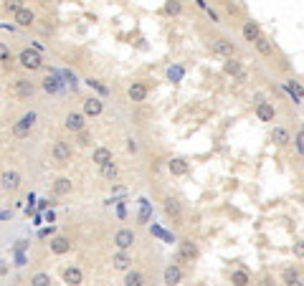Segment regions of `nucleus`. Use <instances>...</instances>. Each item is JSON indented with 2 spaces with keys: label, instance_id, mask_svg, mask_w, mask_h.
Returning <instances> with one entry per match:
<instances>
[{
  "label": "nucleus",
  "instance_id": "nucleus-1",
  "mask_svg": "<svg viewBox=\"0 0 304 286\" xmlns=\"http://www.w3.org/2000/svg\"><path fill=\"white\" fill-rule=\"evenodd\" d=\"M18 63L23 66V69H28V71L43 69V58H41L38 48H23V51L18 53Z\"/></svg>",
  "mask_w": 304,
  "mask_h": 286
},
{
  "label": "nucleus",
  "instance_id": "nucleus-2",
  "mask_svg": "<svg viewBox=\"0 0 304 286\" xmlns=\"http://www.w3.org/2000/svg\"><path fill=\"white\" fill-rule=\"evenodd\" d=\"M33 124H36V112H28V114H23V117H20V119L13 124V135L20 137V140L28 137L31 129H33Z\"/></svg>",
  "mask_w": 304,
  "mask_h": 286
},
{
  "label": "nucleus",
  "instance_id": "nucleus-3",
  "mask_svg": "<svg viewBox=\"0 0 304 286\" xmlns=\"http://www.w3.org/2000/svg\"><path fill=\"white\" fill-rule=\"evenodd\" d=\"M51 155H53V160L58 162V165H69L71 162V155H74V152H71V144L69 142H53V147H51Z\"/></svg>",
  "mask_w": 304,
  "mask_h": 286
},
{
  "label": "nucleus",
  "instance_id": "nucleus-4",
  "mask_svg": "<svg viewBox=\"0 0 304 286\" xmlns=\"http://www.w3.org/2000/svg\"><path fill=\"white\" fill-rule=\"evenodd\" d=\"M210 48H213L215 56H226V58H233V53H236L233 41H228V38H215V41L210 43Z\"/></svg>",
  "mask_w": 304,
  "mask_h": 286
},
{
  "label": "nucleus",
  "instance_id": "nucleus-5",
  "mask_svg": "<svg viewBox=\"0 0 304 286\" xmlns=\"http://www.w3.org/2000/svg\"><path fill=\"white\" fill-rule=\"evenodd\" d=\"M114 246H117L119 251H129V248L135 246V231H129V228L117 231V233H114Z\"/></svg>",
  "mask_w": 304,
  "mask_h": 286
},
{
  "label": "nucleus",
  "instance_id": "nucleus-6",
  "mask_svg": "<svg viewBox=\"0 0 304 286\" xmlns=\"http://www.w3.org/2000/svg\"><path fill=\"white\" fill-rule=\"evenodd\" d=\"M195 258H198V246H195L193 240H180L178 261H183V263H193Z\"/></svg>",
  "mask_w": 304,
  "mask_h": 286
},
{
  "label": "nucleus",
  "instance_id": "nucleus-7",
  "mask_svg": "<svg viewBox=\"0 0 304 286\" xmlns=\"http://www.w3.org/2000/svg\"><path fill=\"white\" fill-rule=\"evenodd\" d=\"M162 208H165V215L170 218L172 223H180V221H183V205L175 200V197H165Z\"/></svg>",
  "mask_w": 304,
  "mask_h": 286
},
{
  "label": "nucleus",
  "instance_id": "nucleus-8",
  "mask_svg": "<svg viewBox=\"0 0 304 286\" xmlns=\"http://www.w3.org/2000/svg\"><path fill=\"white\" fill-rule=\"evenodd\" d=\"M0 188L8 190V192H15V190L20 188V172H15V170H5V172H3V178H0Z\"/></svg>",
  "mask_w": 304,
  "mask_h": 286
},
{
  "label": "nucleus",
  "instance_id": "nucleus-9",
  "mask_svg": "<svg viewBox=\"0 0 304 286\" xmlns=\"http://www.w3.org/2000/svg\"><path fill=\"white\" fill-rule=\"evenodd\" d=\"M63 127H66L69 132H79V129H84L86 127V117H84V112L79 114V112H69L66 114V119H63Z\"/></svg>",
  "mask_w": 304,
  "mask_h": 286
},
{
  "label": "nucleus",
  "instance_id": "nucleus-10",
  "mask_svg": "<svg viewBox=\"0 0 304 286\" xmlns=\"http://www.w3.org/2000/svg\"><path fill=\"white\" fill-rule=\"evenodd\" d=\"M101 112H104V106H101V99L99 96L84 99V117H99Z\"/></svg>",
  "mask_w": 304,
  "mask_h": 286
},
{
  "label": "nucleus",
  "instance_id": "nucleus-11",
  "mask_svg": "<svg viewBox=\"0 0 304 286\" xmlns=\"http://www.w3.org/2000/svg\"><path fill=\"white\" fill-rule=\"evenodd\" d=\"M13 18H15V23H18V26L28 28V26H33V20H36V13H33V10H28V8L23 5L20 10H15V13H13Z\"/></svg>",
  "mask_w": 304,
  "mask_h": 286
},
{
  "label": "nucleus",
  "instance_id": "nucleus-12",
  "mask_svg": "<svg viewBox=\"0 0 304 286\" xmlns=\"http://www.w3.org/2000/svg\"><path fill=\"white\" fill-rule=\"evenodd\" d=\"M241 33H244V41H251V43H253L258 36H264V33H261V26H258L256 20H246L244 28H241Z\"/></svg>",
  "mask_w": 304,
  "mask_h": 286
},
{
  "label": "nucleus",
  "instance_id": "nucleus-13",
  "mask_svg": "<svg viewBox=\"0 0 304 286\" xmlns=\"http://www.w3.org/2000/svg\"><path fill=\"white\" fill-rule=\"evenodd\" d=\"M112 263H114V269H117V271H127V269H132V256H129L127 251H119V248H117V253H114Z\"/></svg>",
  "mask_w": 304,
  "mask_h": 286
},
{
  "label": "nucleus",
  "instance_id": "nucleus-14",
  "mask_svg": "<svg viewBox=\"0 0 304 286\" xmlns=\"http://www.w3.org/2000/svg\"><path fill=\"white\" fill-rule=\"evenodd\" d=\"M256 117L261 119V122H274V117H276V109H274V104L261 101V104L256 106Z\"/></svg>",
  "mask_w": 304,
  "mask_h": 286
},
{
  "label": "nucleus",
  "instance_id": "nucleus-15",
  "mask_svg": "<svg viewBox=\"0 0 304 286\" xmlns=\"http://www.w3.org/2000/svg\"><path fill=\"white\" fill-rule=\"evenodd\" d=\"M69 251H71V240H69V238L56 236V238L51 240V253H56V256H63V253H69Z\"/></svg>",
  "mask_w": 304,
  "mask_h": 286
},
{
  "label": "nucleus",
  "instance_id": "nucleus-16",
  "mask_svg": "<svg viewBox=\"0 0 304 286\" xmlns=\"http://www.w3.org/2000/svg\"><path fill=\"white\" fill-rule=\"evenodd\" d=\"M127 96H129V101H145L147 99V86L142 81H135L132 86H129Z\"/></svg>",
  "mask_w": 304,
  "mask_h": 286
},
{
  "label": "nucleus",
  "instance_id": "nucleus-17",
  "mask_svg": "<svg viewBox=\"0 0 304 286\" xmlns=\"http://www.w3.org/2000/svg\"><path fill=\"white\" fill-rule=\"evenodd\" d=\"M15 92H18V96L31 99L33 92H36V86H33V81H28V79H18V81H15Z\"/></svg>",
  "mask_w": 304,
  "mask_h": 286
},
{
  "label": "nucleus",
  "instance_id": "nucleus-18",
  "mask_svg": "<svg viewBox=\"0 0 304 286\" xmlns=\"http://www.w3.org/2000/svg\"><path fill=\"white\" fill-rule=\"evenodd\" d=\"M271 142H274V144H279V147H287V144L292 142L289 129H284V127H276V129L271 132Z\"/></svg>",
  "mask_w": 304,
  "mask_h": 286
},
{
  "label": "nucleus",
  "instance_id": "nucleus-19",
  "mask_svg": "<svg viewBox=\"0 0 304 286\" xmlns=\"http://www.w3.org/2000/svg\"><path fill=\"white\" fill-rule=\"evenodd\" d=\"M180 281H183V269L178 263H170L165 269V284H180Z\"/></svg>",
  "mask_w": 304,
  "mask_h": 286
},
{
  "label": "nucleus",
  "instance_id": "nucleus-20",
  "mask_svg": "<svg viewBox=\"0 0 304 286\" xmlns=\"http://www.w3.org/2000/svg\"><path fill=\"white\" fill-rule=\"evenodd\" d=\"M253 46H256V51L261 53V56H271V53H274V43H271L266 36H258V38L253 41Z\"/></svg>",
  "mask_w": 304,
  "mask_h": 286
},
{
  "label": "nucleus",
  "instance_id": "nucleus-21",
  "mask_svg": "<svg viewBox=\"0 0 304 286\" xmlns=\"http://www.w3.org/2000/svg\"><path fill=\"white\" fill-rule=\"evenodd\" d=\"M109 160H112V149H109V147H97V149H94V155H92V162H94V165L101 167L104 162H109Z\"/></svg>",
  "mask_w": 304,
  "mask_h": 286
},
{
  "label": "nucleus",
  "instance_id": "nucleus-22",
  "mask_svg": "<svg viewBox=\"0 0 304 286\" xmlns=\"http://www.w3.org/2000/svg\"><path fill=\"white\" fill-rule=\"evenodd\" d=\"M170 172L175 175V178H183V175H188V162L183 157H175V160H170Z\"/></svg>",
  "mask_w": 304,
  "mask_h": 286
},
{
  "label": "nucleus",
  "instance_id": "nucleus-23",
  "mask_svg": "<svg viewBox=\"0 0 304 286\" xmlns=\"http://www.w3.org/2000/svg\"><path fill=\"white\" fill-rule=\"evenodd\" d=\"M63 281H66V284H81V281H84V274H81V269H76V266L63 269Z\"/></svg>",
  "mask_w": 304,
  "mask_h": 286
},
{
  "label": "nucleus",
  "instance_id": "nucleus-24",
  "mask_svg": "<svg viewBox=\"0 0 304 286\" xmlns=\"http://www.w3.org/2000/svg\"><path fill=\"white\" fill-rule=\"evenodd\" d=\"M43 89H46L49 94H58V92H61V81H58V76H56V74H49L46 79H43Z\"/></svg>",
  "mask_w": 304,
  "mask_h": 286
},
{
  "label": "nucleus",
  "instance_id": "nucleus-25",
  "mask_svg": "<svg viewBox=\"0 0 304 286\" xmlns=\"http://www.w3.org/2000/svg\"><path fill=\"white\" fill-rule=\"evenodd\" d=\"M99 170H101V178H104V180H114V178H117V175H119V170H117V165H114V160H109V162H104V165H101Z\"/></svg>",
  "mask_w": 304,
  "mask_h": 286
},
{
  "label": "nucleus",
  "instance_id": "nucleus-26",
  "mask_svg": "<svg viewBox=\"0 0 304 286\" xmlns=\"http://www.w3.org/2000/svg\"><path fill=\"white\" fill-rule=\"evenodd\" d=\"M53 190H56V195H69L71 192V180L69 178H58L53 183Z\"/></svg>",
  "mask_w": 304,
  "mask_h": 286
},
{
  "label": "nucleus",
  "instance_id": "nucleus-27",
  "mask_svg": "<svg viewBox=\"0 0 304 286\" xmlns=\"http://www.w3.org/2000/svg\"><path fill=\"white\" fill-rule=\"evenodd\" d=\"M287 89H289V94L294 96V101H302V99H304V89L299 86V81L289 79V81H287Z\"/></svg>",
  "mask_w": 304,
  "mask_h": 286
},
{
  "label": "nucleus",
  "instance_id": "nucleus-28",
  "mask_svg": "<svg viewBox=\"0 0 304 286\" xmlns=\"http://www.w3.org/2000/svg\"><path fill=\"white\" fill-rule=\"evenodd\" d=\"M223 71L228 74V76H238L244 69H241V61H226L223 63Z\"/></svg>",
  "mask_w": 304,
  "mask_h": 286
},
{
  "label": "nucleus",
  "instance_id": "nucleus-29",
  "mask_svg": "<svg viewBox=\"0 0 304 286\" xmlns=\"http://www.w3.org/2000/svg\"><path fill=\"white\" fill-rule=\"evenodd\" d=\"M231 281H233L236 286H246V284H249V271H244V269L233 271V274H231Z\"/></svg>",
  "mask_w": 304,
  "mask_h": 286
},
{
  "label": "nucleus",
  "instance_id": "nucleus-30",
  "mask_svg": "<svg viewBox=\"0 0 304 286\" xmlns=\"http://www.w3.org/2000/svg\"><path fill=\"white\" fill-rule=\"evenodd\" d=\"M165 13L167 15H180L183 13V3H180V0H167V3H165Z\"/></svg>",
  "mask_w": 304,
  "mask_h": 286
},
{
  "label": "nucleus",
  "instance_id": "nucleus-31",
  "mask_svg": "<svg viewBox=\"0 0 304 286\" xmlns=\"http://www.w3.org/2000/svg\"><path fill=\"white\" fill-rule=\"evenodd\" d=\"M124 284H129V286H140V284H142V274H140V271H132V269H127Z\"/></svg>",
  "mask_w": 304,
  "mask_h": 286
},
{
  "label": "nucleus",
  "instance_id": "nucleus-32",
  "mask_svg": "<svg viewBox=\"0 0 304 286\" xmlns=\"http://www.w3.org/2000/svg\"><path fill=\"white\" fill-rule=\"evenodd\" d=\"M281 279H284V284H297L299 281V271L297 269H287L284 274H281Z\"/></svg>",
  "mask_w": 304,
  "mask_h": 286
},
{
  "label": "nucleus",
  "instance_id": "nucleus-33",
  "mask_svg": "<svg viewBox=\"0 0 304 286\" xmlns=\"http://www.w3.org/2000/svg\"><path fill=\"white\" fill-rule=\"evenodd\" d=\"M31 284H33V286H49V284H51V276H49V274H36V276L31 279Z\"/></svg>",
  "mask_w": 304,
  "mask_h": 286
},
{
  "label": "nucleus",
  "instance_id": "nucleus-34",
  "mask_svg": "<svg viewBox=\"0 0 304 286\" xmlns=\"http://www.w3.org/2000/svg\"><path fill=\"white\" fill-rule=\"evenodd\" d=\"M76 135H79V144H84V147H89V144H92V135L86 132V127H84V129H79Z\"/></svg>",
  "mask_w": 304,
  "mask_h": 286
},
{
  "label": "nucleus",
  "instance_id": "nucleus-35",
  "mask_svg": "<svg viewBox=\"0 0 304 286\" xmlns=\"http://www.w3.org/2000/svg\"><path fill=\"white\" fill-rule=\"evenodd\" d=\"M20 8H23V0H5V10L8 13H15Z\"/></svg>",
  "mask_w": 304,
  "mask_h": 286
},
{
  "label": "nucleus",
  "instance_id": "nucleus-36",
  "mask_svg": "<svg viewBox=\"0 0 304 286\" xmlns=\"http://www.w3.org/2000/svg\"><path fill=\"white\" fill-rule=\"evenodd\" d=\"M294 256L304 258V240H297V243H294Z\"/></svg>",
  "mask_w": 304,
  "mask_h": 286
},
{
  "label": "nucleus",
  "instance_id": "nucleus-37",
  "mask_svg": "<svg viewBox=\"0 0 304 286\" xmlns=\"http://www.w3.org/2000/svg\"><path fill=\"white\" fill-rule=\"evenodd\" d=\"M8 56H10V53H8V48L3 46V43H0V63H3V61H5Z\"/></svg>",
  "mask_w": 304,
  "mask_h": 286
},
{
  "label": "nucleus",
  "instance_id": "nucleus-38",
  "mask_svg": "<svg viewBox=\"0 0 304 286\" xmlns=\"http://www.w3.org/2000/svg\"><path fill=\"white\" fill-rule=\"evenodd\" d=\"M297 149L302 152V157H304V137H297Z\"/></svg>",
  "mask_w": 304,
  "mask_h": 286
},
{
  "label": "nucleus",
  "instance_id": "nucleus-39",
  "mask_svg": "<svg viewBox=\"0 0 304 286\" xmlns=\"http://www.w3.org/2000/svg\"><path fill=\"white\" fill-rule=\"evenodd\" d=\"M127 149L129 152H137V142L135 140H127Z\"/></svg>",
  "mask_w": 304,
  "mask_h": 286
},
{
  "label": "nucleus",
  "instance_id": "nucleus-40",
  "mask_svg": "<svg viewBox=\"0 0 304 286\" xmlns=\"http://www.w3.org/2000/svg\"><path fill=\"white\" fill-rule=\"evenodd\" d=\"M299 137H304V124H302V129H299Z\"/></svg>",
  "mask_w": 304,
  "mask_h": 286
}]
</instances>
